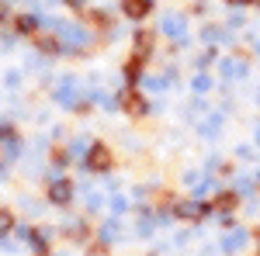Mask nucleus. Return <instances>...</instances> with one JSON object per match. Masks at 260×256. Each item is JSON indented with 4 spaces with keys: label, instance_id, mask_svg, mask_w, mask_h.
I'll return each instance as SVG.
<instances>
[{
    "label": "nucleus",
    "instance_id": "0eeeda50",
    "mask_svg": "<svg viewBox=\"0 0 260 256\" xmlns=\"http://www.w3.org/2000/svg\"><path fill=\"white\" fill-rule=\"evenodd\" d=\"M191 87H194V90H198V94H208V87H212V80L205 77V73H198V77H194V83H191Z\"/></svg>",
    "mask_w": 260,
    "mask_h": 256
},
{
    "label": "nucleus",
    "instance_id": "9d476101",
    "mask_svg": "<svg viewBox=\"0 0 260 256\" xmlns=\"http://www.w3.org/2000/svg\"><path fill=\"white\" fill-rule=\"evenodd\" d=\"M229 7H246V4H253V0H225Z\"/></svg>",
    "mask_w": 260,
    "mask_h": 256
},
{
    "label": "nucleus",
    "instance_id": "7ed1b4c3",
    "mask_svg": "<svg viewBox=\"0 0 260 256\" xmlns=\"http://www.w3.org/2000/svg\"><path fill=\"white\" fill-rule=\"evenodd\" d=\"M163 31H170V39H184V35H187V21L180 18V14H170V18L163 21Z\"/></svg>",
    "mask_w": 260,
    "mask_h": 256
},
{
    "label": "nucleus",
    "instance_id": "f257e3e1",
    "mask_svg": "<svg viewBox=\"0 0 260 256\" xmlns=\"http://www.w3.org/2000/svg\"><path fill=\"white\" fill-rule=\"evenodd\" d=\"M222 253L225 256H233V253H240V249H246V246H250V232H246V229H236V225H233V229H225V236H222Z\"/></svg>",
    "mask_w": 260,
    "mask_h": 256
},
{
    "label": "nucleus",
    "instance_id": "39448f33",
    "mask_svg": "<svg viewBox=\"0 0 260 256\" xmlns=\"http://www.w3.org/2000/svg\"><path fill=\"white\" fill-rule=\"evenodd\" d=\"M219 128H222V115H212V118L201 125V135H215Z\"/></svg>",
    "mask_w": 260,
    "mask_h": 256
},
{
    "label": "nucleus",
    "instance_id": "f8f14e48",
    "mask_svg": "<svg viewBox=\"0 0 260 256\" xmlns=\"http://www.w3.org/2000/svg\"><path fill=\"white\" fill-rule=\"evenodd\" d=\"M257 142H260V125H257Z\"/></svg>",
    "mask_w": 260,
    "mask_h": 256
},
{
    "label": "nucleus",
    "instance_id": "20e7f679",
    "mask_svg": "<svg viewBox=\"0 0 260 256\" xmlns=\"http://www.w3.org/2000/svg\"><path fill=\"white\" fill-rule=\"evenodd\" d=\"M108 163H111V153H108L104 145H94V153L87 156V166H90V170H101V166H108Z\"/></svg>",
    "mask_w": 260,
    "mask_h": 256
},
{
    "label": "nucleus",
    "instance_id": "f03ea898",
    "mask_svg": "<svg viewBox=\"0 0 260 256\" xmlns=\"http://www.w3.org/2000/svg\"><path fill=\"white\" fill-rule=\"evenodd\" d=\"M222 77H229V80L250 77V62H243V59H222Z\"/></svg>",
    "mask_w": 260,
    "mask_h": 256
},
{
    "label": "nucleus",
    "instance_id": "423d86ee",
    "mask_svg": "<svg viewBox=\"0 0 260 256\" xmlns=\"http://www.w3.org/2000/svg\"><path fill=\"white\" fill-rule=\"evenodd\" d=\"M132 18H139V14H146L149 11V0H128V7H125Z\"/></svg>",
    "mask_w": 260,
    "mask_h": 256
},
{
    "label": "nucleus",
    "instance_id": "6e6552de",
    "mask_svg": "<svg viewBox=\"0 0 260 256\" xmlns=\"http://www.w3.org/2000/svg\"><path fill=\"white\" fill-rule=\"evenodd\" d=\"M52 197H59V204H66L70 201V184H56L52 187Z\"/></svg>",
    "mask_w": 260,
    "mask_h": 256
},
{
    "label": "nucleus",
    "instance_id": "9b49d317",
    "mask_svg": "<svg viewBox=\"0 0 260 256\" xmlns=\"http://www.w3.org/2000/svg\"><path fill=\"white\" fill-rule=\"evenodd\" d=\"M253 242H257V256H260V229L253 232Z\"/></svg>",
    "mask_w": 260,
    "mask_h": 256
},
{
    "label": "nucleus",
    "instance_id": "1a4fd4ad",
    "mask_svg": "<svg viewBox=\"0 0 260 256\" xmlns=\"http://www.w3.org/2000/svg\"><path fill=\"white\" fill-rule=\"evenodd\" d=\"M7 229H11V215H7V211H0V236H4Z\"/></svg>",
    "mask_w": 260,
    "mask_h": 256
}]
</instances>
